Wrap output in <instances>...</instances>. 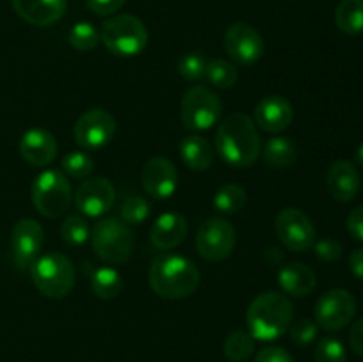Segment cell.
Wrapping results in <instances>:
<instances>
[{"label": "cell", "mask_w": 363, "mask_h": 362, "mask_svg": "<svg viewBox=\"0 0 363 362\" xmlns=\"http://www.w3.org/2000/svg\"><path fill=\"white\" fill-rule=\"evenodd\" d=\"M28 270L39 293L53 300L67 297L77 280L73 261L60 252H46L39 256Z\"/></svg>", "instance_id": "cell-4"}, {"label": "cell", "mask_w": 363, "mask_h": 362, "mask_svg": "<svg viewBox=\"0 0 363 362\" xmlns=\"http://www.w3.org/2000/svg\"><path fill=\"white\" fill-rule=\"evenodd\" d=\"M60 234H62V240L66 243L78 247V245H84L91 238V227H89V222L82 215H71L64 220L62 227H60Z\"/></svg>", "instance_id": "cell-32"}, {"label": "cell", "mask_w": 363, "mask_h": 362, "mask_svg": "<svg viewBox=\"0 0 363 362\" xmlns=\"http://www.w3.org/2000/svg\"><path fill=\"white\" fill-rule=\"evenodd\" d=\"M255 124L268 133L287 130L294 119V109L284 96L272 94L262 98L255 106Z\"/></svg>", "instance_id": "cell-17"}, {"label": "cell", "mask_w": 363, "mask_h": 362, "mask_svg": "<svg viewBox=\"0 0 363 362\" xmlns=\"http://www.w3.org/2000/svg\"><path fill=\"white\" fill-rule=\"evenodd\" d=\"M91 287L101 300H112L123 290V277L112 266H101L94 270L91 277Z\"/></svg>", "instance_id": "cell-26"}, {"label": "cell", "mask_w": 363, "mask_h": 362, "mask_svg": "<svg viewBox=\"0 0 363 362\" xmlns=\"http://www.w3.org/2000/svg\"><path fill=\"white\" fill-rule=\"evenodd\" d=\"M279 286L280 290L291 297L303 298L311 295L318 286L314 270L308 268L303 263H289L279 270Z\"/></svg>", "instance_id": "cell-22"}, {"label": "cell", "mask_w": 363, "mask_h": 362, "mask_svg": "<svg viewBox=\"0 0 363 362\" xmlns=\"http://www.w3.org/2000/svg\"><path fill=\"white\" fill-rule=\"evenodd\" d=\"M255 339L250 332L245 330H236L229 334L223 341V355L233 362H243L254 353Z\"/></svg>", "instance_id": "cell-29"}, {"label": "cell", "mask_w": 363, "mask_h": 362, "mask_svg": "<svg viewBox=\"0 0 363 362\" xmlns=\"http://www.w3.org/2000/svg\"><path fill=\"white\" fill-rule=\"evenodd\" d=\"M255 362H294L291 353L280 346H266L255 357Z\"/></svg>", "instance_id": "cell-39"}, {"label": "cell", "mask_w": 363, "mask_h": 362, "mask_svg": "<svg viewBox=\"0 0 363 362\" xmlns=\"http://www.w3.org/2000/svg\"><path fill=\"white\" fill-rule=\"evenodd\" d=\"M206 57L199 52H190L183 55L177 62L179 75L188 82H201L206 77Z\"/></svg>", "instance_id": "cell-34"}, {"label": "cell", "mask_w": 363, "mask_h": 362, "mask_svg": "<svg viewBox=\"0 0 363 362\" xmlns=\"http://www.w3.org/2000/svg\"><path fill=\"white\" fill-rule=\"evenodd\" d=\"M223 48L234 62L241 64V66H250V64L257 62L264 53V41L257 28L243 23V21H238L225 31Z\"/></svg>", "instance_id": "cell-13"}, {"label": "cell", "mask_w": 363, "mask_h": 362, "mask_svg": "<svg viewBox=\"0 0 363 362\" xmlns=\"http://www.w3.org/2000/svg\"><path fill=\"white\" fill-rule=\"evenodd\" d=\"M57 149L55 137L45 128H28L20 138L21 158L32 167L50 165L55 160Z\"/></svg>", "instance_id": "cell-18"}, {"label": "cell", "mask_w": 363, "mask_h": 362, "mask_svg": "<svg viewBox=\"0 0 363 362\" xmlns=\"http://www.w3.org/2000/svg\"><path fill=\"white\" fill-rule=\"evenodd\" d=\"M103 45L117 57H135L147 46V28L133 14H117L103 23L99 32Z\"/></svg>", "instance_id": "cell-6"}, {"label": "cell", "mask_w": 363, "mask_h": 362, "mask_svg": "<svg viewBox=\"0 0 363 362\" xmlns=\"http://www.w3.org/2000/svg\"><path fill=\"white\" fill-rule=\"evenodd\" d=\"M350 268L354 277L363 280V248H357V251L350 256Z\"/></svg>", "instance_id": "cell-42"}, {"label": "cell", "mask_w": 363, "mask_h": 362, "mask_svg": "<svg viewBox=\"0 0 363 362\" xmlns=\"http://www.w3.org/2000/svg\"><path fill=\"white\" fill-rule=\"evenodd\" d=\"M314 251H315V256H318L321 261L332 263L342 256V245H340L337 240H333V238L326 236V238H321V240L314 241Z\"/></svg>", "instance_id": "cell-37"}, {"label": "cell", "mask_w": 363, "mask_h": 362, "mask_svg": "<svg viewBox=\"0 0 363 362\" xmlns=\"http://www.w3.org/2000/svg\"><path fill=\"white\" fill-rule=\"evenodd\" d=\"M354 312H357V300L350 291L342 287H333L321 295L314 309L315 323L328 332L344 329L354 318Z\"/></svg>", "instance_id": "cell-10"}, {"label": "cell", "mask_w": 363, "mask_h": 362, "mask_svg": "<svg viewBox=\"0 0 363 362\" xmlns=\"http://www.w3.org/2000/svg\"><path fill=\"white\" fill-rule=\"evenodd\" d=\"M94 170V158L87 151H69L62 158V172L73 180H87Z\"/></svg>", "instance_id": "cell-31"}, {"label": "cell", "mask_w": 363, "mask_h": 362, "mask_svg": "<svg viewBox=\"0 0 363 362\" xmlns=\"http://www.w3.org/2000/svg\"><path fill=\"white\" fill-rule=\"evenodd\" d=\"M91 241L96 256L106 265H123L133 254V231L117 216L99 220L92 229Z\"/></svg>", "instance_id": "cell-5"}, {"label": "cell", "mask_w": 363, "mask_h": 362, "mask_svg": "<svg viewBox=\"0 0 363 362\" xmlns=\"http://www.w3.org/2000/svg\"><path fill=\"white\" fill-rule=\"evenodd\" d=\"M116 201V188L106 177H87L74 192V206L85 216L99 219L106 215Z\"/></svg>", "instance_id": "cell-14"}, {"label": "cell", "mask_w": 363, "mask_h": 362, "mask_svg": "<svg viewBox=\"0 0 363 362\" xmlns=\"http://www.w3.org/2000/svg\"><path fill=\"white\" fill-rule=\"evenodd\" d=\"M245 202H247V192L238 183L223 185L213 197V206L216 212L223 213V215H234V213L241 212L245 208Z\"/></svg>", "instance_id": "cell-27"}, {"label": "cell", "mask_w": 363, "mask_h": 362, "mask_svg": "<svg viewBox=\"0 0 363 362\" xmlns=\"http://www.w3.org/2000/svg\"><path fill=\"white\" fill-rule=\"evenodd\" d=\"M279 240L293 252H305L314 247L315 227L301 209L284 208L275 219Z\"/></svg>", "instance_id": "cell-12"}, {"label": "cell", "mask_w": 363, "mask_h": 362, "mask_svg": "<svg viewBox=\"0 0 363 362\" xmlns=\"http://www.w3.org/2000/svg\"><path fill=\"white\" fill-rule=\"evenodd\" d=\"M18 16L35 27H48L64 16L67 0H11Z\"/></svg>", "instance_id": "cell-19"}, {"label": "cell", "mask_w": 363, "mask_h": 362, "mask_svg": "<svg viewBox=\"0 0 363 362\" xmlns=\"http://www.w3.org/2000/svg\"><path fill=\"white\" fill-rule=\"evenodd\" d=\"M293 318L294 309L289 298L279 291H266L248 305L247 327L254 339L275 341L289 330Z\"/></svg>", "instance_id": "cell-3"}, {"label": "cell", "mask_w": 363, "mask_h": 362, "mask_svg": "<svg viewBox=\"0 0 363 362\" xmlns=\"http://www.w3.org/2000/svg\"><path fill=\"white\" fill-rule=\"evenodd\" d=\"M201 283V272L191 259L176 252H163L149 266V286L158 297L181 300L194 293Z\"/></svg>", "instance_id": "cell-2"}, {"label": "cell", "mask_w": 363, "mask_h": 362, "mask_svg": "<svg viewBox=\"0 0 363 362\" xmlns=\"http://www.w3.org/2000/svg\"><path fill=\"white\" fill-rule=\"evenodd\" d=\"M315 362H347V351L337 337H323L314 351Z\"/></svg>", "instance_id": "cell-35"}, {"label": "cell", "mask_w": 363, "mask_h": 362, "mask_svg": "<svg viewBox=\"0 0 363 362\" xmlns=\"http://www.w3.org/2000/svg\"><path fill=\"white\" fill-rule=\"evenodd\" d=\"M238 67L225 59H211L206 64V80L218 89H230L236 85Z\"/></svg>", "instance_id": "cell-28"}, {"label": "cell", "mask_w": 363, "mask_h": 362, "mask_svg": "<svg viewBox=\"0 0 363 362\" xmlns=\"http://www.w3.org/2000/svg\"><path fill=\"white\" fill-rule=\"evenodd\" d=\"M350 343H351V348L354 350V353H358L360 357H363V318L358 319V322L351 327Z\"/></svg>", "instance_id": "cell-41"}, {"label": "cell", "mask_w": 363, "mask_h": 362, "mask_svg": "<svg viewBox=\"0 0 363 362\" xmlns=\"http://www.w3.org/2000/svg\"><path fill=\"white\" fill-rule=\"evenodd\" d=\"M289 329L291 339L296 344H300V346H307V344L314 343L319 332V325L315 322H312V319H300V322H296Z\"/></svg>", "instance_id": "cell-36"}, {"label": "cell", "mask_w": 363, "mask_h": 362, "mask_svg": "<svg viewBox=\"0 0 363 362\" xmlns=\"http://www.w3.org/2000/svg\"><path fill=\"white\" fill-rule=\"evenodd\" d=\"M222 110V99L204 85H194L181 99V121L188 130H209L220 121Z\"/></svg>", "instance_id": "cell-8"}, {"label": "cell", "mask_w": 363, "mask_h": 362, "mask_svg": "<svg viewBox=\"0 0 363 362\" xmlns=\"http://www.w3.org/2000/svg\"><path fill=\"white\" fill-rule=\"evenodd\" d=\"M215 148L227 165L238 169L250 167L257 162L262 151L261 135L255 121L243 112L223 117L215 135Z\"/></svg>", "instance_id": "cell-1"}, {"label": "cell", "mask_w": 363, "mask_h": 362, "mask_svg": "<svg viewBox=\"0 0 363 362\" xmlns=\"http://www.w3.org/2000/svg\"><path fill=\"white\" fill-rule=\"evenodd\" d=\"M261 155L264 162L273 169H286L296 162L298 148L289 137L277 135V137L268 138V142L262 146Z\"/></svg>", "instance_id": "cell-24"}, {"label": "cell", "mask_w": 363, "mask_h": 362, "mask_svg": "<svg viewBox=\"0 0 363 362\" xmlns=\"http://www.w3.org/2000/svg\"><path fill=\"white\" fill-rule=\"evenodd\" d=\"M347 231L351 236L363 241V204L357 206L347 216Z\"/></svg>", "instance_id": "cell-40"}, {"label": "cell", "mask_w": 363, "mask_h": 362, "mask_svg": "<svg viewBox=\"0 0 363 362\" xmlns=\"http://www.w3.org/2000/svg\"><path fill=\"white\" fill-rule=\"evenodd\" d=\"M43 243H45V231L38 220H18L11 233V252H13L14 265L18 268H30L32 263L39 258Z\"/></svg>", "instance_id": "cell-15"}, {"label": "cell", "mask_w": 363, "mask_h": 362, "mask_svg": "<svg viewBox=\"0 0 363 362\" xmlns=\"http://www.w3.org/2000/svg\"><path fill=\"white\" fill-rule=\"evenodd\" d=\"M188 234V222L181 213L167 212L155 220L151 227V241L160 251H170L184 241Z\"/></svg>", "instance_id": "cell-21"}, {"label": "cell", "mask_w": 363, "mask_h": 362, "mask_svg": "<svg viewBox=\"0 0 363 362\" xmlns=\"http://www.w3.org/2000/svg\"><path fill=\"white\" fill-rule=\"evenodd\" d=\"M67 41L78 52H91L101 41L99 31L91 23V21H78L69 28Z\"/></svg>", "instance_id": "cell-30"}, {"label": "cell", "mask_w": 363, "mask_h": 362, "mask_svg": "<svg viewBox=\"0 0 363 362\" xmlns=\"http://www.w3.org/2000/svg\"><path fill=\"white\" fill-rule=\"evenodd\" d=\"M73 192L66 174L59 169H46L32 185V204L46 219H57L69 208Z\"/></svg>", "instance_id": "cell-7"}, {"label": "cell", "mask_w": 363, "mask_h": 362, "mask_svg": "<svg viewBox=\"0 0 363 362\" xmlns=\"http://www.w3.org/2000/svg\"><path fill=\"white\" fill-rule=\"evenodd\" d=\"M116 133V119L105 109H91L78 117L74 124V141L85 151L101 149Z\"/></svg>", "instance_id": "cell-11"}, {"label": "cell", "mask_w": 363, "mask_h": 362, "mask_svg": "<svg viewBox=\"0 0 363 362\" xmlns=\"http://www.w3.org/2000/svg\"><path fill=\"white\" fill-rule=\"evenodd\" d=\"M197 252L204 261L218 263L229 258L236 245V229L225 219H208L201 224L197 233Z\"/></svg>", "instance_id": "cell-9"}, {"label": "cell", "mask_w": 363, "mask_h": 362, "mask_svg": "<svg viewBox=\"0 0 363 362\" xmlns=\"http://www.w3.org/2000/svg\"><path fill=\"white\" fill-rule=\"evenodd\" d=\"M354 158H357L358 165H362V167H363V144L358 146L357 153H354Z\"/></svg>", "instance_id": "cell-43"}, {"label": "cell", "mask_w": 363, "mask_h": 362, "mask_svg": "<svg viewBox=\"0 0 363 362\" xmlns=\"http://www.w3.org/2000/svg\"><path fill=\"white\" fill-rule=\"evenodd\" d=\"M326 188L330 195L339 202H350L360 190V174L347 160H339L330 167L326 174Z\"/></svg>", "instance_id": "cell-20"}, {"label": "cell", "mask_w": 363, "mask_h": 362, "mask_svg": "<svg viewBox=\"0 0 363 362\" xmlns=\"http://www.w3.org/2000/svg\"><path fill=\"white\" fill-rule=\"evenodd\" d=\"M335 25L340 32L357 35L363 32V0H342L335 11Z\"/></svg>", "instance_id": "cell-25"}, {"label": "cell", "mask_w": 363, "mask_h": 362, "mask_svg": "<svg viewBox=\"0 0 363 362\" xmlns=\"http://www.w3.org/2000/svg\"><path fill=\"white\" fill-rule=\"evenodd\" d=\"M179 156L184 165L191 170H206L213 165L215 149L201 135H188L179 144Z\"/></svg>", "instance_id": "cell-23"}, {"label": "cell", "mask_w": 363, "mask_h": 362, "mask_svg": "<svg viewBox=\"0 0 363 362\" xmlns=\"http://www.w3.org/2000/svg\"><path fill=\"white\" fill-rule=\"evenodd\" d=\"M142 187L152 199H169L177 190V169L169 158L155 156L147 160L140 174Z\"/></svg>", "instance_id": "cell-16"}, {"label": "cell", "mask_w": 363, "mask_h": 362, "mask_svg": "<svg viewBox=\"0 0 363 362\" xmlns=\"http://www.w3.org/2000/svg\"><path fill=\"white\" fill-rule=\"evenodd\" d=\"M149 212H151V206H149L147 199L140 197V195H130L121 204V220L126 222L128 226H138L147 220Z\"/></svg>", "instance_id": "cell-33"}, {"label": "cell", "mask_w": 363, "mask_h": 362, "mask_svg": "<svg viewBox=\"0 0 363 362\" xmlns=\"http://www.w3.org/2000/svg\"><path fill=\"white\" fill-rule=\"evenodd\" d=\"M126 0H87V7L98 16H110L124 6Z\"/></svg>", "instance_id": "cell-38"}]
</instances>
